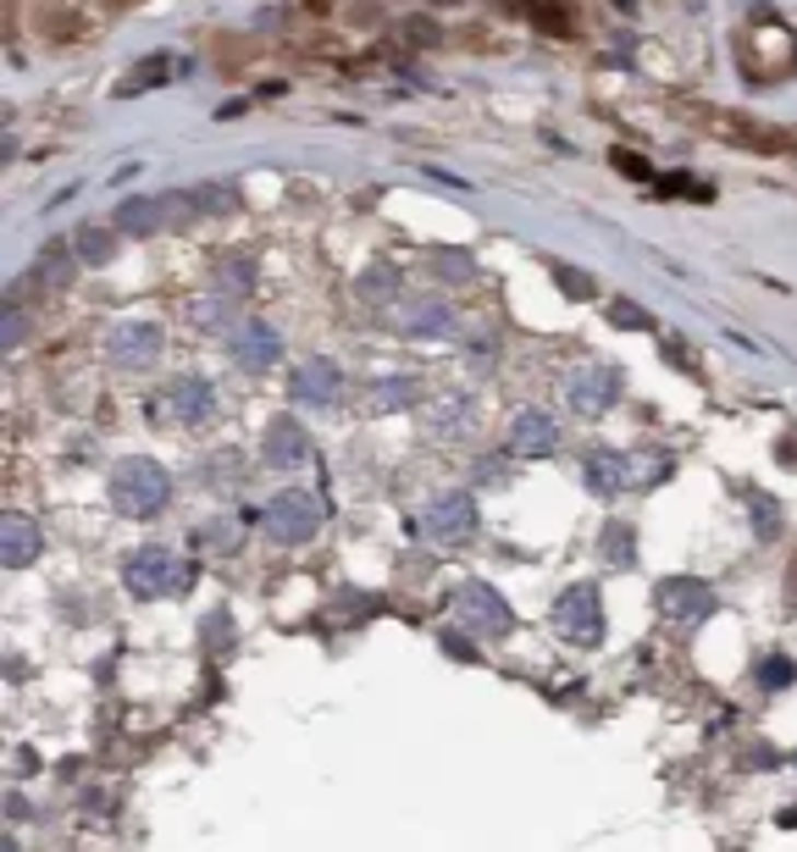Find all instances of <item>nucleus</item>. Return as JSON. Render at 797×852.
<instances>
[{"instance_id":"1","label":"nucleus","mask_w":797,"mask_h":852,"mask_svg":"<svg viewBox=\"0 0 797 852\" xmlns=\"http://www.w3.org/2000/svg\"><path fill=\"white\" fill-rule=\"evenodd\" d=\"M166 498H172V476L155 460L133 454V460H122L112 471V504L122 509V516L144 521V516H155V509H166Z\"/></svg>"},{"instance_id":"2","label":"nucleus","mask_w":797,"mask_h":852,"mask_svg":"<svg viewBox=\"0 0 797 852\" xmlns=\"http://www.w3.org/2000/svg\"><path fill=\"white\" fill-rule=\"evenodd\" d=\"M449 626H460V631H471V637H509L515 631V610L499 599V592L488 587V581H466L455 599H449Z\"/></svg>"},{"instance_id":"3","label":"nucleus","mask_w":797,"mask_h":852,"mask_svg":"<svg viewBox=\"0 0 797 852\" xmlns=\"http://www.w3.org/2000/svg\"><path fill=\"white\" fill-rule=\"evenodd\" d=\"M122 581H128V592L133 599H177L189 581H195V570L177 559V554H166V548H139L133 559H128V570H122Z\"/></svg>"},{"instance_id":"4","label":"nucleus","mask_w":797,"mask_h":852,"mask_svg":"<svg viewBox=\"0 0 797 852\" xmlns=\"http://www.w3.org/2000/svg\"><path fill=\"white\" fill-rule=\"evenodd\" d=\"M549 620H554V637H560V642H571V648H598V642H603L598 587H565Z\"/></svg>"},{"instance_id":"5","label":"nucleus","mask_w":797,"mask_h":852,"mask_svg":"<svg viewBox=\"0 0 797 852\" xmlns=\"http://www.w3.org/2000/svg\"><path fill=\"white\" fill-rule=\"evenodd\" d=\"M316 526H321V498L310 487H289L266 504V532L278 543H310Z\"/></svg>"},{"instance_id":"6","label":"nucleus","mask_w":797,"mask_h":852,"mask_svg":"<svg viewBox=\"0 0 797 852\" xmlns=\"http://www.w3.org/2000/svg\"><path fill=\"white\" fill-rule=\"evenodd\" d=\"M421 532L432 537V543H471L477 537V504H471V493H443V498H432L426 504V516H421Z\"/></svg>"},{"instance_id":"7","label":"nucleus","mask_w":797,"mask_h":852,"mask_svg":"<svg viewBox=\"0 0 797 852\" xmlns=\"http://www.w3.org/2000/svg\"><path fill=\"white\" fill-rule=\"evenodd\" d=\"M565 399H571V410H576V415H603V410H614V399H620V371H614V366L587 360L582 371H571Z\"/></svg>"},{"instance_id":"8","label":"nucleus","mask_w":797,"mask_h":852,"mask_svg":"<svg viewBox=\"0 0 797 852\" xmlns=\"http://www.w3.org/2000/svg\"><path fill=\"white\" fill-rule=\"evenodd\" d=\"M659 610H665V620H676V626H703L708 615H715V592H708L698 576H670V581L659 587Z\"/></svg>"},{"instance_id":"9","label":"nucleus","mask_w":797,"mask_h":852,"mask_svg":"<svg viewBox=\"0 0 797 852\" xmlns=\"http://www.w3.org/2000/svg\"><path fill=\"white\" fill-rule=\"evenodd\" d=\"M338 393H343V371H338L327 355L305 360V366L294 371V382H289V399H294V404H316V410L338 404Z\"/></svg>"},{"instance_id":"10","label":"nucleus","mask_w":797,"mask_h":852,"mask_svg":"<svg viewBox=\"0 0 797 852\" xmlns=\"http://www.w3.org/2000/svg\"><path fill=\"white\" fill-rule=\"evenodd\" d=\"M260 454L272 460L278 471H300L310 460V433H305L294 415H278L272 426H266V438H260Z\"/></svg>"},{"instance_id":"11","label":"nucleus","mask_w":797,"mask_h":852,"mask_svg":"<svg viewBox=\"0 0 797 852\" xmlns=\"http://www.w3.org/2000/svg\"><path fill=\"white\" fill-rule=\"evenodd\" d=\"M278 355H283V338L266 327V321H238L233 327V360L244 371H272Z\"/></svg>"},{"instance_id":"12","label":"nucleus","mask_w":797,"mask_h":852,"mask_svg":"<svg viewBox=\"0 0 797 852\" xmlns=\"http://www.w3.org/2000/svg\"><path fill=\"white\" fill-rule=\"evenodd\" d=\"M106 350L117 355V366H155L161 360V327L155 321H122Z\"/></svg>"},{"instance_id":"13","label":"nucleus","mask_w":797,"mask_h":852,"mask_svg":"<svg viewBox=\"0 0 797 852\" xmlns=\"http://www.w3.org/2000/svg\"><path fill=\"white\" fill-rule=\"evenodd\" d=\"M509 449L515 454H554L560 449V421L549 410H520L509 426Z\"/></svg>"},{"instance_id":"14","label":"nucleus","mask_w":797,"mask_h":852,"mask_svg":"<svg viewBox=\"0 0 797 852\" xmlns=\"http://www.w3.org/2000/svg\"><path fill=\"white\" fill-rule=\"evenodd\" d=\"M166 415L184 421V426L206 421V415H211V382H206V377H177V382L166 388Z\"/></svg>"},{"instance_id":"15","label":"nucleus","mask_w":797,"mask_h":852,"mask_svg":"<svg viewBox=\"0 0 797 852\" xmlns=\"http://www.w3.org/2000/svg\"><path fill=\"white\" fill-rule=\"evenodd\" d=\"M39 526L28 521V516H7L0 521V559H7L12 570H23V565H34L39 559Z\"/></svg>"},{"instance_id":"16","label":"nucleus","mask_w":797,"mask_h":852,"mask_svg":"<svg viewBox=\"0 0 797 852\" xmlns=\"http://www.w3.org/2000/svg\"><path fill=\"white\" fill-rule=\"evenodd\" d=\"M399 332L405 338H449V332H460V310H449V305H410L399 316Z\"/></svg>"},{"instance_id":"17","label":"nucleus","mask_w":797,"mask_h":852,"mask_svg":"<svg viewBox=\"0 0 797 852\" xmlns=\"http://www.w3.org/2000/svg\"><path fill=\"white\" fill-rule=\"evenodd\" d=\"M582 476H587V487H593L598 498H614L620 487H626V454H614V449H593V454L582 460Z\"/></svg>"},{"instance_id":"18","label":"nucleus","mask_w":797,"mask_h":852,"mask_svg":"<svg viewBox=\"0 0 797 852\" xmlns=\"http://www.w3.org/2000/svg\"><path fill=\"white\" fill-rule=\"evenodd\" d=\"M399 283H405V272H399V267H388V261H377V267H366V272H361L354 294H361L366 305H388V299L399 294Z\"/></svg>"},{"instance_id":"19","label":"nucleus","mask_w":797,"mask_h":852,"mask_svg":"<svg viewBox=\"0 0 797 852\" xmlns=\"http://www.w3.org/2000/svg\"><path fill=\"white\" fill-rule=\"evenodd\" d=\"M117 227H122L128 238H144V233L166 227V216H161V194H155V200H128V205L117 211Z\"/></svg>"},{"instance_id":"20","label":"nucleus","mask_w":797,"mask_h":852,"mask_svg":"<svg viewBox=\"0 0 797 852\" xmlns=\"http://www.w3.org/2000/svg\"><path fill=\"white\" fill-rule=\"evenodd\" d=\"M72 249L83 255L89 267H112V255H117V233H106V227H78Z\"/></svg>"},{"instance_id":"21","label":"nucleus","mask_w":797,"mask_h":852,"mask_svg":"<svg viewBox=\"0 0 797 852\" xmlns=\"http://www.w3.org/2000/svg\"><path fill=\"white\" fill-rule=\"evenodd\" d=\"M67 277H72V261H67V244H50V249L39 255V267H34L28 288H61Z\"/></svg>"},{"instance_id":"22","label":"nucleus","mask_w":797,"mask_h":852,"mask_svg":"<svg viewBox=\"0 0 797 852\" xmlns=\"http://www.w3.org/2000/svg\"><path fill=\"white\" fill-rule=\"evenodd\" d=\"M432 272L443 277V283H471L477 277V261L466 249H437V261H432Z\"/></svg>"},{"instance_id":"23","label":"nucleus","mask_w":797,"mask_h":852,"mask_svg":"<svg viewBox=\"0 0 797 852\" xmlns=\"http://www.w3.org/2000/svg\"><path fill=\"white\" fill-rule=\"evenodd\" d=\"M189 194H195V211H200V216H227V211L238 205L227 184H200V189H189Z\"/></svg>"},{"instance_id":"24","label":"nucleus","mask_w":797,"mask_h":852,"mask_svg":"<svg viewBox=\"0 0 797 852\" xmlns=\"http://www.w3.org/2000/svg\"><path fill=\"white\" fill-rule=\"evenodd\" d=\"M603 559H609V565H632V559H637V537H632V526H620V521H614V526L603 532Z\"/></svg>"},{"instance_id":"25","label":"nucleus","mask_w":797,"mask_h":852,"mask_svg":"<svg viewBox=\"0 0 797 852\" xmlns=\"http://www.w3.org/2000/svg\"><path fill=\"white\" fill-rule=\"evenodd\" d=\"M172 78V61L166 56H150L144 67H133V78H128V95H139V90H155V83H166Z\"/></svg>"},{"instance_id":"26","label":"nucleus","mask_w":797,"mask_h":852,"mask_svg":"<svg viewBox=\"0 0 797 852\" xmlns=\"http://www.w3.org/2000/svg\"><path fill=\"white\" fill-rule=\"evenodd\" d=\"M410 399H415V388H410L405 377H388V382L372 388V404H377V410H405Z\"/></svg>"},{"instance_id":"27","label":"nucleus","mask_w":797,"mask_h":852,"mask_svg":"<svg viewBox=\"0 0 797 852\" xmlns=\"http://www.w3.org/2000/svg\"><path fill=\"white\" fill-rule=\"evenodd\" d=\"M216 283H222V288H238V294H244V288H255V267H249V261H222Z\"/></svg>"},{"instance_id":"28","label":"nucleus","mask_w":797,"mask_h":852,"mask_svg":"<svg viewBox=\"0 0 797 852\" xmlns=\"http://www.w3.org/2000/svg\"><path fill=\"white\" fill-rule=\"evenodd\" d=\"M609 321H614V327H632V332H643V327H648V310H643V305H626V299H620V305L609 310Z\"/></svg>"},{"instance_id":"29","label":"nucleus","mask_w":797,"mask_h":852,"mask_svg":"<svg viewBox=\"0 0 797 852\" xmlns=\"http://www.w3.org/2000/svg\"><path fill=\"white\" fill-rule=\"evenodd\" d=\"M753 521H759V537H775V526H781L775 498H753Z\"/></svg>"},{"instance_id":"30","label":"nucleus","mask_w":797,"mask_h":852,"mask_svg":"<svg viewBox=\"0 0 797 852\" xmlns=\"http://www.w3.org/2000/svg\"><path fill=\"white\" fill-rule=\"evenodd\" d=\"M23 332H28V327H23V316H17V310L0 316V344H7V350H17V344H23Z\"/></svg>"},{"instance_id":"31","label":"nucleus","mask_w":797,"mask_h":852,"mask_svg":"<svg viewBox=\"0 0 797 852\" xmlns=\"http://www.w3.org/2000/svg\"><path fill=\"white\" fill-rule=\"evenodd\" d=\"M786 681H792V664L786 659H770L764 664V687H786Z\"/></svg>"},{"instance_id":"32","label":"nucleus","mask_w":797,"mask_h":852,"mask_svg":"<svg viewBox=\"0 0 797 852\" xmlns=\"http://www.w3.org/2000/svg\"><path fill=\"white\" fill-rule=\"evenodd\" d=\"M560 288H565V294H582V299H587V294H593V277H576V272H560Z\"/></svg>"},{"instance_id":"33","label":"nucleus","mask_w":797,"mask_h":852,"mask_svg":"<svg viewBox=\"0 0 797 852\" xmlns=\"http://www.w3.org/2000/svg\"><path fill=\"white\" fill-rule=\"evenodd\" d=\"M443 648H449V653H455V659H471V653H477V648H471V642H466V637H460V626H455V631H449V637H443Z\"/></svg>"},{"instance_id":"34","label":"nucleus","mask_w":797,"mask_h":852,"mask_svg":"<svg viewBox=\"0 0 797 852\" xmlns=\"http://www.w3.org/2000/svg\"><path fill=\"white\" fill-rule=\"evenodd\" d=\"M206 543H211V548H233V543H238V532H233V526H211V532H206Z\"/></svg>"}]
</instances>
